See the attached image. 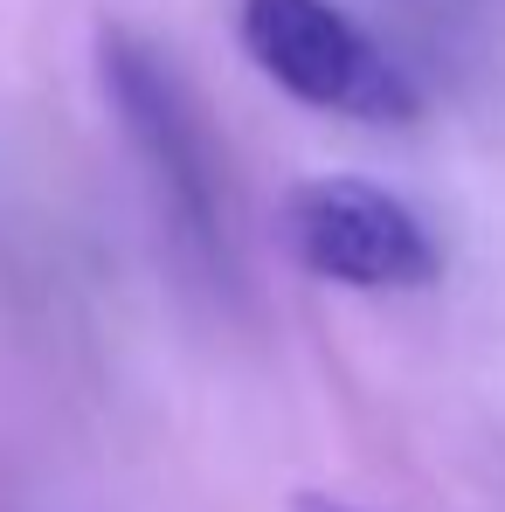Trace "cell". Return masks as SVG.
Listing matches in <instances>:
<instances>
[{"label":"cell","mask_w":505,"mask_h":512,"mask_svg":"<svg viewBox=\"0 0 505 512\" xmlns=\"http://www.w3.org/2000/svg\"><path fill=\"white\" fill-rule=\"evenodd\" d=\"M291 512H360V506H346V499H298Z\"/></svg>","instance_id":"4"},{"label":"cell","mask_w":505,"mask_h":512,"mask_svg":"<svg viewBox=\"0 0 505 512\" xmlns=\"http://www.w3.org/2000/svg\"><path fill=\"white\" fill-rule=\"evenodd\" d=\"M277 236L319 284L346 291H429L443 250L416 208L360 173H312L277 201Z\"/></svg>","instance_id":"3"},{"label":"cell","mask_w":505,"mask_h":512,"mask_svg":"<svg viewBox=\"0 0 505 512\" xmlns=\"http://www.w3.org/2000/svg\"><path fill=\"white\" fill-rule=\"evenodd\" d=\"M97 90L160 194V215L201 263H222V153L187 77L125 21H97Z\"/></svg>","instance_id":"1"},{"label":"cell","mask_w":505,"mask_h":512,"mask_svg":"<svg viewBox=\"0 0 505 512\" xmlns=\"http://www.w3.org/2000/svg\"><path fill=\"white\" fill-rule=\"evenodd\" d=\"M236 42L284 97L353 118V125H416V77L339 7V0H243Z\"/></svg>","instance_id":"2"}]
</instances>
